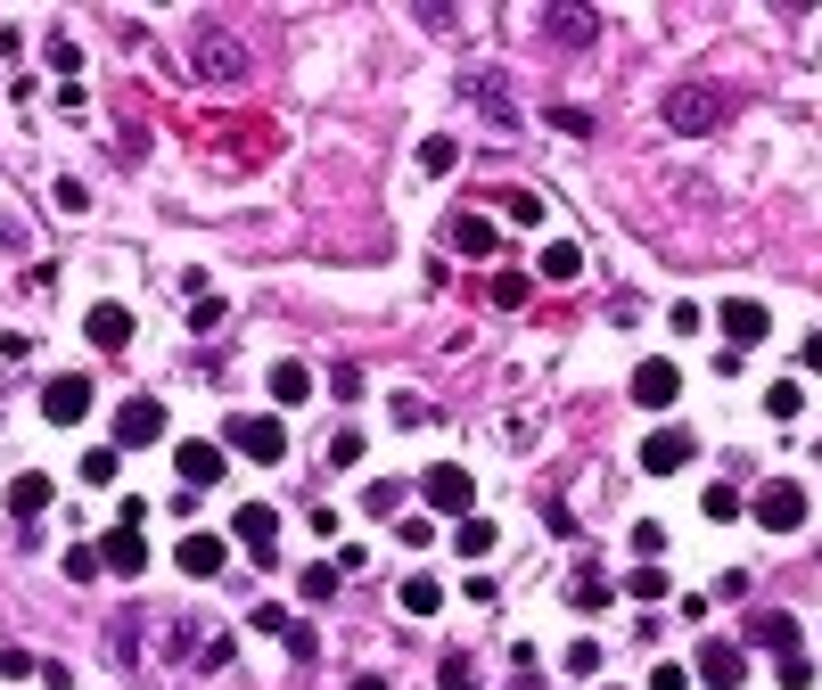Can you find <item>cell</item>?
Masks as SVG:
<instances>
[{
    "label": "cell",
    "instance_id": "cell-44",
    "mask_svg": "<svg viewBox=\"0 0 822 690\" xmlns=\"http://www.w3.org/2000/svg\"><path fill=\"white\" fill-rule=\"evenodd\" d=\"M601 690H625V682H601Z\"/></svg>",
    "mask_w": 822,
    "mask_h": 690
},
{
    "label": "cell",
    "instance_id": "cell-5",
    "mask_svg": "<svg viewBox=\"0 0 822 690\" xmlns=\"http://www.w3.org/2000/svg\"><path fill=\"white\" fill-rule=\"evenodd\" d=\"M691 460H700V436H691V428L658 420L642 436V477H674V469H691Z\"/></svg>",
    "mask_w": 822,
    "mask_h": 690
},
{
    "label": "cell",
    "instance_id": "cell-10",
    "mask_svg": "<svg viewBox=\"0 0 822 690\" xmlns=\"http://www.w3.org/2000/svg\"><path fill=\"white\" fill-rule=\"evenodd\" d=\"M634 403H642V411H674V403H683V370H674L666 353L634 362Z\"/></svg>",
    "mask_w": 822,
    "mask_h": 690
},
{
    "label": "cell",
    "instance_id": "cell-18",
    "mask_svg": "<svg viewBox=\"0 0 822 690\" xmlns=\"http://www.w3.org/2000/svg\"><path fill=\"white\" fill-rule=\"evenodd\" d=\"M576 271H584V247H576V239H552V247L535 256V280H552V288H567Z\"/></svg>",
    "mask_w": 822,
    "mask_h": 690
},
{
    "label": "cell",
    "instance_id": "cell-33",
    "mask_svg": "<svg viewBox=\"0 0 822 690\" xmlns=\"http://www.w3.org/2000/svg\"><path fill=\"white\" fill-rule=\"evenodd\" d=\"M625 600H666V576L658 568H634V576H625Z\"/></svg>",
    "mask_w": 822,
    "mask_h": 690
},
{
    "label": "cell",
    "instance_id": "cell-9",
    "mask_svg": "<svg viewBox=\"0 0 822 690\" xmlns=\"http://www.w3.org/2000/svg\"><path fill=\"white\" fill-rule=\"evenodd\" d=\"M140 444H165V403H149V394L116 403V452H140Z\"/></svg>",
    "mask_w": 822,
    "mask_h": 690
},
{
    "label": "cell",
    "instance_id": "cell-40",
    "mask_svg": "<svg viewBox=\"0 0 822 690\" xmlns=\"http://www.w3.org/2000/svg\"><path fill=\"white\" fill-rule=\"evenodd\" d=\"M782 682H790V690H806V682H814V658H806V650L782 658Z\"/></svg>",
    "mask_w": 822,
    "mask_h": 690
},
{
    "label": "cell",
    "instance_id": "cell-29",
    "mask_svg": "<svg viewBox=\"0 0 822 690\" xmlns=\"http://www.w3.org/2000/svg\"><path fill=\"white\" fill-rule=\"evenodd\" d=\"M453 542H460L469 559H486V551H494V518H460V534H453Z\"/></svg>",
    "mask_w": 822,
    "mask_h": 690
},
{
    "label": "cell",
    "instance_id": "cell-2",
    "mask_svg": "<svg viewBox=\"0 0 822 690\" xmlns=\"http://www.w3.org/2000/svg\"><path fill=\"white\" fill-rule=\"evenodd\" d=\"M749 518H756L765 534H798V527H806V486H798V477H773V486H756Z\"/></svg>",
    "mask_w": 822,
    "mask_h": 690
},
{
    "label": "cell",
    "instance_id": "cell-42",
    "mask_svg": "<svg viewBox=\"0 0 822 690\" xmlns=\"http://www.w3.org/2000/svg\"><path fill=\"white\" fill-rule=\"evenodd\" d=\"M798 362H806V370H822V329H814L806 346H798Z\"/></svg>",
    "mask_w": 822,
    "mask_h": 690
},
{
    "label": "cell",
    "instance_id": "cell-26",
    "mask_svg": "<svg viewBox=\"0 0 822 690\" xmlns=\"http://www.w3.org/2000/svg\"><path fill=\"white\" fill-rule=\"evenodd\" d=\"M453 164H460V149H453V140H419V173H428V181H445Z\"/></svg>",
    "mask_w": 822,
    "mask_h": 690
},
{
    "label": "cell",
    "instance_id": "cell-35",
    "mask_svg": "<svg viewBox=\"0 0 822 690\" xmlns=\"http://www.w3.org/2000/svg\"><path fill=\"white\" fill-rule=\"evenodd\" d=\"M67 576H75V583L99 576V542H75V551H67Z\"/></svg>",
    "mask_w": 822,
    "mask_h": 690
},
{
    "label": "cell",
    "instance_id": "cell-3",
    "mask_svg": "<svg viewBox=\"0 0 822 690\" xmlns=\"http://www.w3.org/2000/svg\"><path fill=\"white\" fill-rule=\"evenodd\" d=\"M230 452L280 469V460H288V420H280V411H247V420H230Z\"/></svg>",
    "mask_w": 822,
    "mask_h": 690
},
{
    "label": "cell",
    "instance_id": "cell-39",
    "mask_svg": "<svg viewBox=\"0 0 822 690\" xmlns=\"http://www.w3.org/2000/svg\"><path fill=\"white\" fill-rule=\"evenodd\" d=\"M395 542H412V551H428V542H436V527H428V518H404V527H395Z\"/></svg>",
    "mask_w": 822,
    "mask_h": 690
},
{
    "label": "cell",
    "instance_id": "cell-20",
    "mask_svg": "<svg viewBox=\"0 0 822 690\" xmlns=\"http://www.w3.org/2000/svg\"><path fill=\"white\" fill-rule=\"evenodd\" d=\"M445 239H453V256H494V222L486 214H453Z\"/></svg>",
    "mask_w": 822,
    "mask_h": 690
},
{
    "label": "cell",
    "instance_id": "cell-6",
    "mask_svg": "<svg viewBox=\"0 0 822 690\" xmlns=\"http://www.w3.org/2000/svg\"><path fill=\"white\" fill-rule=\"evenodd\" d=\"M230 534L247 542V559H256V568L280 559V510H271V501H239V510H230Z\"/></svg>",
    "mask_w": 822,
    "mask_h": 690
},
{
    "label": "cell",
    "instance_id": "cell-32",
    "mask_svg": "<svg viewBox=\"0 0 822 690\" xmlns=\"http://www.w3.org/2000/svg\"><path fill=\"white\" fill-rule=\"evenodd\" d=\"M700 510H707V518H741V510H749V501H741V493H732V486H707V493H700Z\"/></svg>",
    "mask_w": 822,
    "mask_h": 690
},
{
    "label": "cell",
    "instance_id": "cell-27",
    "mask_svg": "<svg viewBox=\"0 0 822 690\" xmlns=\"http://www.w3.org/2000/svg\"><path fill=\"white\" fill-rule=\"evenodd\" d=\"M765 411H773V420H798V411H806V394H798V379H773V387H765Z\"/></svg>",
    "mask_w": 822,
    "mask_h": 690
},
{
    "label": "cell",
    "instance_id": "cell-7",
    "mask_svg": "<svg viewBox=\"0 0 822 690\" xmlns=\"http://www.w3.org/2000/svg\"><path fill=\"white\" fill-rule=\"evenodd\" d=\"M419 493H428V518H469L477 477L460 469V460H445V469H428V477H419Z\"/></svg>",
    "mask_w": 822,
    "mask_h": 690
},
{
    "label": "cell",
    "instance_id": "cell-21",
    "mask_svg": "<svg viewBox=\"0 0 822 690\" xmlns=\"http://www.w3.org/2000/svg\"><path fill=\"white\" fill-rule=\"evenodd\" d=\"M749 633L765 641V650H782V658H798V617H782V609H765V617L749 624Z\"/></svg>",
    "mask_w": 822,
    "mask_h": 690
},
{
    "label": "cell",
    "instance_id": "cell-28",
    "mask_svg": "<svg viewBox=\"0 0 822 690\" xmlns=\"http://www.w3.org/2000/svg\"><path fill=\"white\" fill-rule=\"evenodd\" d=\"M502 214H511L518 230H535V222H543V198H535V190H502Z\"/></svg>",
    "mask_w": 822,
    "mask_h": 690
},
{
    "label": "cell",
    "instance_id": "cell-4",
    "mask_svg": "<svg viewBox=\"0 0 822 690\" xmlns=\"http://www.w3.org/2000/svg\"><path fill=\"white\" fill-rule=\"evenodd\" d=\"M239 74H247V41L206 17L198 26V82H239Z\"/></svg>",
    "mask_w": 822,
    "mask_h": 690
},
{
    "label": "cell",
    "instance_id": "cell-12",
    "mask_svg": "<svg viewBox=\"0 0 822 690\" xmlns=\"http://www.w3.org/2000/svg\"><path fill=\"white\" fill-rule=\"evenodd\" d=\"M700 682L707 690H741L749 682V650H741V641H707V650H700Z\"/></svg>",
    "mask_w": 822,
    "mask_h": 690
},
{
    "label": "cell",
    "instance_id": "cell-11",
    "mask_svg": "<svg viewBox=\"0 0 822 690\" xmlns=\"http://www.w3.org/2000/svg\"><path fill=\"white\" fill-rule=\"evenodd\" d=\"M174 469H181V486H222V477H230V452L206 444V436H189V444H174Z\"/></svg>",
    "mask_w": 822,
    "mask_h": 690
},
{
    "label": "cell",
    "instance_id": "cell-41",
    "mask_svg": "<svg viewBox=\"0 0 822 690\" xmlns=\"http://www.w3.org/2000/svg\"><path fill=\"white\" fill-rule=\"evenodd\" d=\"M650 690H691V674H683V666H658V674H650Z\"/></svg>",
    "mask_w": 822,
    "mask_h": 690
},
{
    "label": "cell",
    "instance_id": "cell-30",
    "mask_svg": "<svg viewBox=\"0 0 822 690\" xmlns=\"http://www.w3.org/2000/svg\"><path fill=\"white\" fill-rule=\"evenodd\" d=\"M608 600H617V592H608V576H593V568H584V583H576V609L593 617V609H608Z\"/></svg>",
    "mask_w": 822,
    "mask_h": 690
},
{
    "label": "cell",
    "instance_id": "cell-25",
    "mask_svg": "<svg viewBox=\"0 0 822 690\" xmlns=\"http://www.w3.org/2000/svg\"><path fill=\"white\" fill-rule=\"evenodd\" d=\"M486 297H494V312H518V304H526V271H494Z\"/></svg>",
    "mask_w": 822,
    "mask_h": 690
},
{
    "label": "cell",
    "instance_id": "cell-43",
    "mask_svg": "<svg viewBox=\"0 0 822 690\" xmlns=\"http://www.w3.org/2000/svg\"><path fill=\"white\" fill-rule=\"evenodd\" d=\"M354 690H387V682H378V674H363V682H354Z\"/></svg>",
    "mask_w": 822,
    "mask_h": 690
},
{
    "label": "cell",
    "instance_id": "cell-14",
    "mask_svg": "<svg viewBox=\"0 0 822 690\" xmlns=\"http://www.w3.org/2000/svg\"><path fill=\"white\" fill-rule=\"evenodd\" d=\"M82 338H91L99 353H123V346H132V312H123L116 297H108V304H91V312H82Z\"/></svg>",
    "mask_w": 822,
    "mask_h": 690
},
{
    "label": "cell",
    "instance_id": "cell-24",
    "mask_svg": "<svg viewBox=\"0 0 822 690\" xmlns=\"http://www.w3.org/2000/svg\"><path fill=\"white\" fill-rule=\"evenodd\" d=\"M543 26H552V41H593V9H552Z\"/></svg>",
    "mask_w": 822,
    "mask_h": 690
},
{
    "label": "cell",
    "instance_id": "cell-34",
    "mask_svg": "<svg viewBox=\"0 0 822 690\" xmlns=\"http://www.w3.org/2000/svg\"><path fill=\"white\" fill-rule=\"evenodd\" d=\"M329 460H337V469H354V460H363V428H337L329 436Z\"/></svg>",
    "mask_w": 822,
    "mask_h": 690
},
{
    "label": "cell",
    "instance_id": "cell-22",
    "mask_svg": "<svg viewBox=\"0 0 822 690\" xmlns=\"http://www.w3.org/2000/svg\"><path fill=\"white\" fill-rule=\"evenodd\" d=\"M75 469H82V486H116V477H123V452H116V444H99V452H82Z\"/></svg>",
    "mask_w": 822,
    "mask_h": 690
},
{
    "label": "cell",
    "instance_id": "cell-13",
    "mask_svg": "<svg viewBox=\"0 0 822 690\" xmlns=\"http://www.w3.org/2000/svg\"><path fill=\"white\" fill-rule=\"evenodd\" d=\"M82 411H91V379H75V370H67V379H50V387H41V420L75 428Z\"/></svg>",
    "mask_w": 822,
    "mask_h": 690
},
{
    "label": "cell",
    "instance_id": "cell-15",
    "mask_svg": "<svg viewBox=\"0 0 822 690\" xmlns=\"http://www.w3.org/2000/svg\"><path fill=\"white\" fill-rule=\"evenodd\" d=\"M99 568H108V576H140V568H149V542H140V527L99 534Z\"/></svg>",
    "mask_w": 822,
    "mask_h": 690
},
{
    "label": "cell",
    "instance_id": "cell-16",
    "mask_svg": "<svg viewBox=\"0 0 822 690\" xmlns=\"http://www.w3.org/2000/svg\"><path fill=\"white\" fill-rule=\"evenodd\" d=\"M222 559H230V542H222V534H181L174 568H181V576H222Z\"/></svg>",
    "mask_w": 822,
    "mask_h": 690
},
{
    "label": "cell",
    "instance_id": "cell-23",
    "mask_svg": "<svg viewBox=\"0 0 822 690\" xmlns=\"http://www.w3.org/2000/svg\"><path fill=\"white\" fill-rule=\"evenodd\" d=\"M395 600H404L412 617H436V609H445V583H436V576H412V583H404Z\"/></svg>",
    "mask_w": 822,
    "mask_h": 690
},
{
    "label": "cell",
    "instance_id": "cell-17",
    "mask_svg": "<svg viewBox=\"0 0 822 690\" xmlns=\"http://www.w3.org/2000/svg\"><path fill=\"white\" fill-rule=\"evenodd\" d=\"M264 387H271V403H280V411L313 403V370H305V362H271V370H264Z\"/></svg>",
    "mask_w": 822,
    "mask_h": 690
},
{
    "label": "cell",
    "instance_id": "cell-36",
    "mask_svg": "<svg viewBox=\"0 0 822 690\" xmlns=\"http://www.w3.org/2000/svg\"><path fill=\"white\" fill-rule=\"evenodd\" d=\"M297 592H305V600H329V592H337V568H305Z\"/></svg>",
    "mask_w": 822,
    "mask_h": 690
},
{
    "label": "cell",
    "instance_id": "cell-8",
    "mask_svg": "<svg viewBox=\"0 0 822 690\" xmlns=\"http://www.w3.org/2000/svg\"><path fill=\"white\" fill-rule=\"evenodd\" d=\"M715 329L732 338V353H749V346L773 338V321H765V304H756V297H724V304H715Z\"/></svg>",
    "mask_w": 822,
    "mask_h": 690
},
{
    "label": "cell",
    "instance_id": "cell-38",
    "mask_svg": "<svg viewBox=\"0 0 822 690\" xmlns=\"http://www.w3.org/2000/svg\"><path fill=\"white\" fill-rule=\"evenodd\" d=\"M363 501H370V510H404V486H395V477H378V486H370Z\"/></svg>",
    "mask_w": 822,
    "mask_h": 690
},
{
    "label": "cell",
    "instance_id": "cell-31",
    "mask_svg": "<svg viewBox=\"0 0 822 690\" xmlns=\"http://www.w3.org/2000/svg\"><path fill=\"white\" fill-rule=\"evenodd\" d=\"M634 551H642V568H658V551H666V527H658V518H642V527H634Z\"/></svg>",
    "mask_w": 822,
    "mask_h": 690
},
{
    "label": "cell",
    "instance_id": "cell-19",
    "mask_svg": "<svg viewBox=\"0 0 822 690\" xmlns=\"http://www.w3.org/2000/svg\"><path fill=\"white\" fill-rule=\"evenodd\" d=\"M9 510H17V518H41V510H50V477H41V469H17V477H9Z\"/></svg>",
    "mask_w": 822,
    "mask_h": 690
},
{
    "label": "cell",
    "instance_id": "cell-37",
    "mask_svg": "<svg viewBox=\"0 0 822 690\" xmlns=\"http://www.w3.org/2000/svg\"><path fill=\"white\" fill-rule=\"evenodd\" d=\"M50 198H58V214H82V206H91V190H82V181H75V173H67V181H58V190H50Z\"/></svg>",
    "mask_w": 822,
    "mask_h": 690
},
{
    "label": "cell",
    "instance_id": "cell-1",
    "mask_svg": "<svg viewBox=\"0 0 822 690\" xmlns=\"http://www.w3.org/2000/svg\"><path fill=\"white\" fill-rule=\"evenodd\" d=\"M724 116H732V99L715 91V82H683V91H666V132H683V140H707Z\"/></svg>",
    "mask_w": 822,
    "mask_h": 690
}]
</instances>
